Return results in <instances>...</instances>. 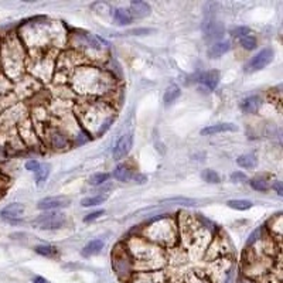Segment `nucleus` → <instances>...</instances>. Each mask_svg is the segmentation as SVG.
<instances>
[{
  "label": "nucleus",
  "instance_id": "obj_31",
  "mask_svg": "<svg viewBox=\"0 0 283 283\" xmlns=\"http://www.w3.org/2000/svg\"><path fill=\"white\" fill-rule=\"evenodd\" d=\"M109 179V174L108 173H97V174H92L88 180V183L91 185H101L103 183H106Z\"/></svg>",
  "mask_w": 283,
  "mask_h": 283
},
{
  "label": "nucleus",
  "instance_id": "obj_20",
  "mask_svg": "<svg viewBox=\"0 0 283 283\" xmlns=\"http://www.w3.org/2000/svg\"><path fill=\"white\" fill-rule=\"evenodd\" d=\"M113 177L118 180V181H129L132 177H133V172L130 170L129 166L126 164H119L115 172H113Z\"/></svg>",
  "mask_w": 283,
  "mask_h": 283
},
{
  "label": "nucleus",
  "instance_id": "obj_39",
  "mask_svg": "<svg viewBox=\"0 0 283 283\" xmlns=\"http://www.w3.org/2000/svg\"><path fill=\"white\" fill-rule=\"evenodd\" d=\"M272 188H273V190H276V193H278L279 196H283V188H282V183H281V181H275V183L272 184Z\"/></svg>",
  "mask_w": 283,
  "mask_h": 283
},
{
  "label": "nucleus",
  "instance_id": "obj_2",
  "mask_svg": "<svg viewBox=\"0 0 283 283\" xmlns=\"http://www.w3.org/2000/svg\"><path fill=\"white\" fill-rule=\"evenodd\" d=\"M74 88L82 94H101L109 86V78L97 68L82 67L73 77Z\"/></svg>",
  "mask_w": 283,
  "mask_h": 283
},
{
  "label": "nucleus",
  "instance_id": "obj_11",
  "mask_svg": "<svg viewBox=\"0 0 283 283\" xmlns=\"http://www.w3.org/2000/svg\"><path fill=\"white\" fill-rule=\"evenodd\" d=\"M25 206L20 204V203H13V204H9L6 206L4 208L0 211V217L6 221L14 222L16 220L22 218L25 215Z\"/></svg>",
  "mask_w": 283,
  "mask_h": 283
},
{
  "label": "nucleus",
  "instance_id": "obj_36",
  "mask_svg": "<svg viewBox=\"0 0 283 283\" xmlns=\"http://www.w3.org/2000/svg\"><path fill=\"white\" fill-rule=\"evenodd\" d=\"M38 167H40V163L37 160H30L26 163V169L28 172H37Z\"/></svg>",
  "mask_w": 283,
  "mask_h": 283
},
{
  "label": "nucleus",
  "instance_id": "obj_34",
  "mask_svg": "<svg viewBox=\"0 0 283 283\" xmlns=\"http://www.w3.org/2000/svg\"><path fill=\"white\" fill-rule=\"evenodd\" d=\"M103 214H105V211H103V209H98V211H95V212H91V214H88L85 218H84V221L85 222L95 221V220H98L99 217H102Z\"/></svg>",
  "mask_w": 283,
  "mask_h": 283
},
{
  "label": "nucleus",
  "instance_id": "obj_15",
  "mask_svg": "<svg viewBox=\"0 0 283 283\" xmlns=\"http://www.w3.org/2000/svg\"><path fill=\"white\" fill-rule=\"evenodd\" d=\"M200 82H201L203 85L207 86L208 89H215L217 85L220 84V71L211 70V71H207V73L201 74Z\"/></svg>",
  "mask_w": 283,
  "mask_h": 283
},
{
  "label": "nucleus",
  "instance_id": "obj_38",
  "mask_svg": "<svg viewBox=\"0 0 283 283\" xmlns=\"http://www.w3.org/2000/svg\"><path fill=\"white\" fill-rule=\"evenodd\" d=\"M133 179H135V183H137V184H143V183L148 181V177L145 174H135Z\"/></svg>",
  "mask_w": 283,
  "mask_h": 283
},
{
  "label": "nucleus",
  "instance_id": "obj_37",
  "mask_svg": "<svg viewBox=\"0 0 283 283\" xmlns=\"http://www.w3.org/2000/svg\"><path fill=\"white\" fill-rule=\"evenodd\" d=\"M188 283H209L208 281H206L204 278H200L198 275H191L188 278Z\"/></svg>",
  "mask_w": 283,
  "mask_h": 283
},
{
  "label": "nucleus",
  "instance_id": "obj_5",
  "mask_svg": "<svg viewBox=\"0 0 283 283\" xmlns=\"http://www.w3.org/2000/svg\"><path fill=\"white\" fill-rule=\"evenodd\" d=\"M176 222L169 217H161L150 224L146 230V239L157 246H172L177 241Z\"/></svg>",
  "mask_w": 283,
  "mask_h": 283
},
{
  "label": "nucleus",
  "instance_id": "obj_24",
  "mask_svg": "<svg viewBox=\"0 0 283 283\" xmlns=\"http://www.w3.org/2000/svg\"><path fill=\"white\" fill-rule=\"evenodd\" d=\"M227 206L236 211H246L252 207V203L249 200H230L227 201Z\"/></svg>",
  "mask_w": 283,
  "mask_h": 283
},
{
  "label": "nucleus",
  "instance_id": "obj_18",
  "mask_svg": "<svg viewBox=\"0 0 283 283\" xmlns=\"http://www.w3.org/2000/svg\"><path fill=\"white\" fill-rule=\"evenodd\" d=\"M103 246H105V242L102 241V239H92V241H89L85 246H84V249H82V255L84 257H94V255H98L99 252L103 249Z\"/></svg>",
  "mask_w": 283,
  "mask_h": 283
},
{
  "label": "nucleus",
  "instance_id": "obj_23",
  "mask_svg": "<svg viewBox=\"0 0 283 283\" xmlns=\"http://www.w3.org/2000/svg\"><path fill=\"white\" fill-rule=\"evenodd\" d=\"M236 164L242 169H254L258 164V159L254 154H242L236 159Z\"/></svg>",
  "mask_w": 283,
  "mask_h": 283
},
{
  "label": "nucleus",
  "instance_id": "obj_41",
  "mask_svg": "<svg viewBox=\"0 0 283 283\" xmlns=\"http://www.w3.org/2000/svg\"><path fill=\"white\" fill-rule=\"evenodd\" d=\"M33 283H47V281L44 278H41V276H37V278L33 279Z\"/></svg>",
  "mask_w": 283,
  "mask_h": 283
},
{
  "label": "nucleus",
  "instance_id": "obj_14",
  "mask_svg": "<svg viewBox=\"0 0 283 283\" xmlns=\"http://www.w3.org/2000/svg\"><path fill=\"white\" fill-rule=\"evenodd\" d=\"M150 12H152V7L145 1H133L130 3V7H129L132 19H145L150 14Z\"/></svg>",
  "mask_w": 283,
  "mask_h": 283
},
{
  "label": "nucleus",
  "instance_id": "obj_30",
  "mask_svg": "<svg viewBox=\"0 0 283 283\" xmlns=\"http://www.w3.org/2000/svg\"><path fill=\"white\" fill-rule=\"evenodd\" d=\"M49 174L50 164H40L38 170L36 172V181H37V184H43L49 179Z\"/></svg>",
  "mask_w": 283,
  "mask_h": 283
},
{
  "label": "nucleus",
  "instance_id": "obj_22",
  "mask_svg": "<svg viewBox=\"0 0 283 283\" xmlns=\"http://www.w3.org/2000/svg\"><path fill=\"white\" fill-rule=\"evenodd\" d=\"M180 95H181V91H180V88H179L177 85H170L169 88H167V89H166V92H164V97H163L164 105H166V106L172 105L176 99H179V97H180Z\"/></svg>",
  "mask_w": 283,
  "mask_h": 283
},
{
  "label": "nucleus",
  "instance_id": "obj_26",
  "mask_svg": "<svg viewBox=\"0 0 283 283\" xmlns=\"http://www.w3.org/2000/svg\"><path fill=\"white\" fill-rule=\"evenodd\" d=\"M108 200V196H94V197H86L81 201V206L82 207H95V206H99L102 203H105Z\"/></svg>",
  "mask_w": 283,
  "mask_h": 283
},
{
  "label": "nucleus",
  "instance_id": "obj_35",
  "mask_svg": "<svg viewBox=\"0 0 283 283\" xmlns=\"http://www.w3.org/2000/svg\"><path fill=\"white\" fill-rule=\"evenodd\" d=\"M231 180L234 183H238V181H246V176L242 172H235L231 174Z\"/></svg>",
  "mask_w": 283,
  "mask_h": 283
},
{
  "label": "nucleus",
  "instance_id": "obj_17",
  "mask_svg": "<svg viewBox=\"0 0 283 283\" xmlns=\"http://www.w3.org/2000/svg\"><path fill=\"white\" fill-rule=\"evenodd\" d=\"M260 105H262V99L257 95H254V97L244 99V102L241 103V109L245 113H257L260 108Z\"/></svg>",
  "mask_w": 283,
  "mask_h": 283
},
{
  "label": "nucleus",
  "instance_id": "obj_27",
  "mask_svg": "<svg viewBox=\"0 0 283 283\" xmlns=\"http://www.w3.org/2000/svg\"><path fill=\"white\" fill-rule=\"evenodd\" d=\"M201 177H203L204 181H207L209 184H218L221 181L220 174L217 172H214V170H211V169H207V170H204V172L201 173Z\"/></svg>",
  "mask_w": 283,
  "mask_h": 283
},
{
  "label": "nucleus",
  "instance_id": "obj_40",
  "mask_svg": "<svg viewBox=\"0 0 283 283\" xmlns=\"http://www.w3.org/2000/svg\"><path fill=\"white\" fill-rule=\"evenodd\" d=\"M153 30H149V28H136L132 33L133 34H137V36H143V34H148V33H152Z\"/></svg>",
  "mask_w": 283,
  "mask_h": 283
},
{
  "label": "nucleus",
  "instance_id": "obj_29",
  "mask_svg": "<svg viewBox=\"0 0 283 283\" xmlns=\"http://www.w3.org/2000/svg\"><path fill=\"white\" fill-rule=\"evenodd\" d=\"M239 44L242 46V49L248 50V51H252V50L257 49L258 41H257V38L254 37V36L248 34V36H244V37L239 38Z\"/></svg>",
  "mask_w": 283,
  "mask_h": 283
},
{
  "label": "nucleus",
  "instance_id": "obj_4",
  "mask_svg": "<svg viewBox=\"0 0 283 283\" xmlns=\"http://www.w3.org/2000/svg\"><path fill=\"white\" fill-rule=\"evenodd\" d=\"M0 60L9 78H19L25 71V52L16 38H7L0 50Z\"/></svg>",
  "mask_w": 283,
  "mask_h": 283
},
{
  "label": "nucleus",
  "instance_id": "obj_16",
  "mask_svg": "<svg viewBox=\"0 0 283 283\" xmlns=\"http://www.w3.org/2000/svg\"><path fill=\"white\" fill-rule=\"evenodd\" d=\"M231 50V43L230 41H218L214 46H211L208 50L209 58H220L221 55L227 54Z\"/></svg>",
  "mask_w": 283,
  "mask_h": 283
},
{
  "label": "nucleus",
  "instance_id": "obj_6",
  "mask_svg": "<svg viewBox=\"0 0 283 283\" xmlns=\"http://www.w3.org/2000/svg\"><path fill=\"white\" fill-rule=\"evenodd\" d=\"M112 268L116 273V276L125 283L130 282V279L135 275V266H133V260L132 257L128 251L126 245L116 246L112 252Z\"/></svg>",
  "mask_w": 283,
  "mask_h": 283
},
{
  "label": "nucleus",
  "instance_id": "obj_28",
  "mask_svg": "<svg viewBox=\"0 0 283 283\" xmlns=\"http://www.w3.org/2000/svg\"><path fill=\"white\" fill-rule=\"evenodd\" d=\"M160 203H169V204H179V206H196L197 201L191 200V198L185 197H172V198H164L161 200Z\"/></svg>",
  "mask_w": 283,
  "mask_h": 283
},
{
  "label": "nucleus",
  "instance_id": "obj_21",
  "mask_svg": "<svg viewBox=\"0 0 283 283\" xmlns=\"http://www.w3.org/2000/svg\"><path fill=\"white\" fill-rule=\"evenodd\" d=\"M113 19H115V22H116L118 25L121 26L130 25L132 20H133L132 16H130V13H129V10H128V9H122V7L113 10Z\"/></svg>",
  "mask_w": 283,
  "mask_h": 283
},
{
  "label": "nucleus",
  "instance_id": "obj_7",
  "mask_svg": "<svg viewBox=\"0 0 283 283\" xmlns=\"http://www.w3.org/2000/svg\"><path fill=\"white\" fill-rule=\"evenodd\" d=\"M67 221V217L64 212H58V211H46L41 215H38L37 218L33 221V225L38 228V230H46V231H51V230H60L64 227V224Z\"/></svg>",
  "mask_w": 283,
  "mask_h": 283
},
{
  "label": "nucleus",
  "instance_id": "obj_13",
  "mask_svg": "<svg viewBox=\"0 0 283 283\" xmlns=\"http://www.w3.org/2000/svg\"><path fill=\"white\" fill-rule=\"evenodd\" d=\"M238 126L234 123H217V125H211L207 126L201 130L203 136H211L215 133H224V132H236Z\"/></svg>",
  "mask_w": 283,
  "mask_h": 283
},
{
  "label": "nucleus",
  "instance_id": "obj_8",
  "mask_svg": "<svg viewBox=\"0 0 283 283\" xmlns=\"http://www.w3.org/2000/svg\"><path fill=\"white\" fill-rule=\"evenodd\" d=\"M273 50L263 49L259 51L255 57H252L249 62L246 64V71L248 73H257L259 70L265 68L266 65H269L273 60Z\"/></svg>",
  "mask_w": 283,
  "mask_h": 283
},
{
  "label": "nucleus",
  "instance_id": "obj_33",
  "mask_svg": "<svg viewBox=\"0 0 283 283\" xmlns=\"http://www.w3.org/2000/svg\"><path fill=\"white\" fill-rule=\"evenodd\" d=\"M251 33V30L248 28V27H236L232 30V36L236 38H241L244 37V36H248Z\"/></svg>",
  "mask_w": 283,
  "mask_h": 283
},
{
  "label": "nucleus",
  "instance_id": "obj_1",
  "mask_svg": "<svg viewBox=\"0 0 283 283\" xmlns=\"http://www.w3.org/2000/svg\"><path fill=\"white\" fill-rule=\"evenodd\" d=\"M126 248L132 257L135 271L140 269L142 272H154L164 263V255L160 251V246L149 242L146 238L135 236L126 244Z\"/></svg>",
  "mask_w": 283,
  "mask_h": 283
},
{
  "label": "nucleus",
  "instance_id": "obj_25",
  "mask_svg": "<svg viewBox=\"0 0 283 283\" xmlns=\"http://www.w3.org/2000/svg\"><path fill=\"white\" fill-rule=\"evenodd\" d=\"M34 251L37 252L38 255L47 257V258H52L58 255V249L52 245H38L34 248Z\"/></svg>",
  "mask_w": 283,
  "mask_h": 283
},
{
  "label": "nucleus",
  "instance_id": "obj_9",
  "mask_svg": "<svg viewBox=\"0 0 283 283\" xmlns=\"http://www.w3.org/2000/svg\"><path fill=\"white\" fill-rule=\"evenodd\" d=\"M71 204V200L65 196L58 197H47L40 200L37 203V208L41 211H57V209L65 208Z\"/></svg>",
  "mask_w": 283,
  "mask_h": 283
},
{
  "label": "nucleus",
  "instance_id": "obj_12",
  "mask_svg": "<svg viewBox=\"0 0 283 283\" xmlns=\"http://www.w3.org/2000/svg\"><path fill=\"white\" fill-rule=\"evenodd\" d=\"M129 283H164L161 272H139L135 273Z\"/></svg>",
  "mask_w": 283,
  "mask_h": 283
},
{
  "label": "nucleus",
  "instance_id": "obj_32",
  "mask_svg": "<svg viewBox=\"0 0 283 283\" xmlns=\"http://www.w3.org/2000/svg\"><path fill=\"white\" fill-rule=\"evenodd\" d=\"M251 187H252L254 190H257V191H260V193L268 191V190L271 188L269 184H268V181L263 180V179H252V180H251Z\"/></svg>",
  "mask_w": 283,
  "mask_h": 283
},
{
  "label": "nucleus",
  "instance_id": "obj_10",
  "mask_svg": "<svg viewBox=\"0 0 283 283\" xmlns=\"http://www.w3.org/2000/svg\"><path fill=\"white\" fill-rule=\"evenodd\" d=\"M132 146H133V135L132 133L123 135L118 140V143L115 145V148H113V152H112L113 160H122V159H125L129 154Z\"/></svg>",
  "mask_w": 283,
  "mask_h": 283
},
{
  "label": "nucleus",
  "instance_id": "obj_19",
  "mask_svg": "<svg viewBox=\"0 0 283 283\" xmlns=\"http://www.w3.org/2000/svg\"><path fill=\"white\" fill-rule=\"evenodd\" d=\"M50 143L54 149H65L68 148V137L62 135L61 132L54 130L52 133H50Z\"/></svg>",
  "mask_w": 283,
  "mask_h": 283
},
{
  "label": "nucleus",
  "instance_id": "obj_3",
  "mask_svg": "<svg viewBox=\"0 0 283 283\" xmlns=\"http://www.w3.org/2000/svg\"><path fill=\"white\" fill-rule=\"evenodd\" d=\"M79 119L84 126L89 129V132H94L95 135H102L115 119L113 112L106 105H86L78 113Z\"/></svg>",
  "mask_w": 283,
  "mask_h": 283
}]
</instances>
